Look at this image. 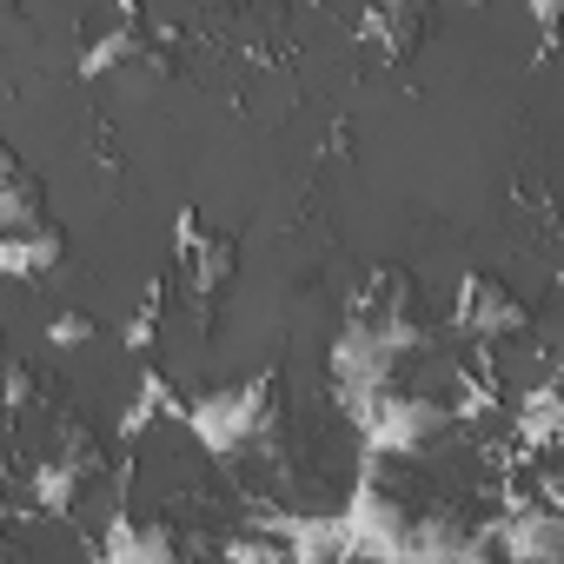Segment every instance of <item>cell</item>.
<instances>
[{"mask_svg":"<svg viewBox=\"0 0 564 564\" xmlns=\"http://www.w3.org/2000/svg\"><path fill=\"white\" fill-rule=\"evenodd\" d=\"M518 326H524V313H518V300L498 286V279L471 272L465 286H458V333H471V339H505V333H518Z\"/></svg>","mask_w":564,"mask_h":564,"instance_id":"cell-2","label":"cell"},{"mask_svg":"<svg viewBox=\"0 0 564 564\" xmlns=\"http://www.w3.org/2000/svg\"><path fill=\"white\" fill-rule=\"evenodd\" d=\"M107 551H113V557H173L180 544H173V531L140 524L133 511H120V518H113V531H107Z\"/></svg>","mask_w":564,"mask_h":564,"instance_id":"cell-5","label":"cell"},{"mask_svg":"<svg viewBox=\"0 0 564 564\" xmlns=\"http://www.w3.org/2000/svg\"><path fill=\"white\" fill-rule=\"evenodd\" d=\"M180 419L193 425V438H199L213 458H232V452H246V445L272 425V386L259 379V386H239V392H213V399L186 405Z\"/></svg>","mask_w":564,"mask_h":564,"instance_id":"cell-1","label":"cell"},{"mask_svg":"<svg viewBox=\"0 0 564 564\" xmlns=\"http://www.w3.org/2000/svg\"><path fill=\"white\" fill-rule=\"evenodd\" d=\"M47 265H61V232H54V226H21V232L0 239V272L41 279Z\"/></svg>","mask_w":564,"mask_h":564,"instance_id":"cell-3","label":"cell"},{"mask_svg":"<svg viewBox=\"0 0 564 564\" xmlns=\"http://www.w3.org/2000/svg\"><path fill=\"white\" fill-rule=\"evenodd\" d=\"M47 339H54V346H87V339H94V319H87V313H61V319L47 326Z\"/></svg>","mask_w":564,"mask_h":564,"instance_id":"cell-8","label":"cell"},{"mask_svg":"<svg viewBox=\"0 0 564 564\" xmlns=\"http://www.w3.org/2000/svg\"><path fill=\"white\" fill-rule=\"evenodd\" d=\"M518 445H531V452H551V438H557V392L551 386H538L524 405H518Z\"/></svg>","mask_w":564,"mask_h":564,"instance_id":"cell-6","label":"cell"},{"mask_svg":"<svg viewBox=\"0 0 564 564\" xmlns=\"http://www.w3.org/2000/svg\"><path fill=\"white\" fill-rule=\"evenodd\" d=\"M127 61H140V34H127V28H120V34H107L100 47H87V54H80V74H87V80H107V74H113V67H127Z\"/></svg>","mask_w":564,"mask_h":564,"instance_id":"cell-7","label":"cell"},{"mask_svg":"<svg viewBox=\"0 0 564 564\" xmlns=\"http://www.w3.org/2000/svg\"><path fill=\"white\" fill-rule=\"evenodd\" d=\"M87 478H94V458H80V452L47 458V465L34 471V498H41V511H74L80 491H87Z\"/></svg>","mask_w":564,"mask_h":564,"instance_id":"cell-4","label":"cell"},{"mask_svg":"<svg viewBox=\"0 0 564 564\" xmlns=\"http://www.w3.org/2000/svg\"><path fill=\"white\" fill-rule=\"evenodd\" d=\"M531 14H538V28H544V41H551V28H557V0H531Z\"/></svg>","mask_w":564,"mask_h":564,"instance_id":"cell-9","label":"cell"}]
</instances>
